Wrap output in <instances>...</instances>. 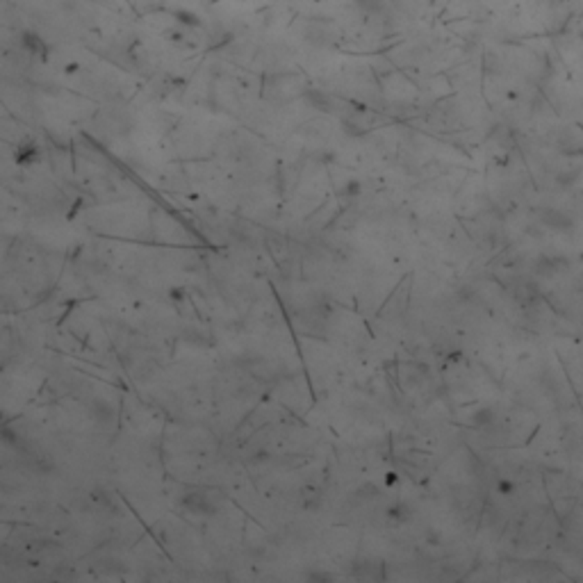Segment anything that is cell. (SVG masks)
I'll return each instance as SVG.
<instances>
[{
	"mask_svg": "<svg viewBox=\"0 0 583 583\" xmlns=\"http://www.w3.org/2000/svg\"><path fill=\"white\" fill-rule=\"evenodd\" d=\"M540 222H543L547 228L551 230H570L572 228V219L560 210H554V208H547L540 212Z\"/></svg>",
	"mask_w": 583,
	"mask_h": 583,
	"instance_id": "obj_1",
	"label": "cell"
},
{
	"mask_svg": "<svg viewBox=\"0 0 583 583\" xmlns=\"http://www.w3.org/2000/svg\"><path fill=\"white\" fill-rule=\"evenodd\" d=\"M23 44H25V48H30L32 53H46V44L44 41H41L37 34H32V32H27L25 37H23Z\"/></svg>",
	"mask_w": 583,
	"mask_h": 583,
	"instance_id": "obj_2",
	"label": "cell"
},
{
	"mask_svg": "<svg viewBox=\"0 0 583 583\" xmlns=\"http://www.w3.org/2000/svg\"><path fill=\"white\" fill-rule=\"evenodd\" d=\"M178 16H182V19H180L182 23H191V25H196V23H198L194 14H189V12H178Z\"/></svg>",
	"mask_w": 583,
	"mask_h": 583,
	"instance_id": "obj_3",
	"label": "cell"
}]
</instances>
